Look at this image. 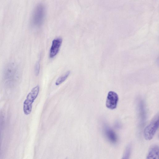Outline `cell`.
Segmentation results:
<instances>
[{
  "label": "cell",
  "mask_w": 159,
  "mask_h": 159,
  "mask_svg": "<svg viewBox=\"0 0 159 159\" xmlns=\"http://www.w3.org/2000/svg\"><path fill=\"white\" fill-rule=\"evenodd\" d=\"M104 130L106 137L110 142L114 143L117 142V136L112 129L106 125L104 127Z\"/></svg>",
  "instance_id": "52a82bcc"
},
{
  "label": "cell",
  "mask_w": 159,
  "mask_h": 159,
  "mask_svg": "<svg viewBox=\"0 0 159 159\" xmlns=\"http://www.w3.org/2000/svg\"><path fill=\"white\" fill-rule=\"evenodd\" d=\"M45 14V10L44 6L39 4L35 8L32 17V23L34 25L40 26L43 24Z\"/></svg>",
  "instance_id": "3957f363"
},
{
  "label": "cell",
  "mask_w": 159,
  "mask_h": 159,
  "mask_svg": "<svg viewBox=\"0 0 159 159\" xmlns=\"http://www.w3.org/2000/svg\"><path fill=\"white\" fill-rule=\"evenodd\" d=\"M17 71V67L16 64L10 62L5 66L3 71V77L5 80H12L15 77Z\"/></svg>",
  "instance_id": "277c9868"
},
{
  "label": "cell",
  "mask_w": 159,
  "mask_h": 159,
  "mask_svg": "<svg viewBox=\"0 0 159 159\" xmlns=\"http://www.w3.org/2000/svg\"><path fill=\"white\" fill-rule=\"evenodd\" d=\"M39 87L37 85L33 88L28 94L23 103V111L26 115L30 114L32 111V104L37 98L39 92Z\"/></svg>",
  "instance_id": "6da1fadb"
},
{
  "label": "cell",
  "mask_w": 159,
  "mask_h": 159,
  "mask_svg": "<svg viewBox=\"0 0 159 159\" xmlns=\"http://www.w3.org/2000/svg\"><path fill=\"white\" fill-rule=\"evenodd\" d=\"M159 147L157 145H154L150 147L149 150L147 159H157L158 157Z\"/></svg>",
  "instance_id": "ba28073f"
},
{
  "label": "cell",
  "mask_w": 159,
  "mask_h": 159,
  "mask_svg": "<svg viewBox=\"0 0 159 159\" xmlns=\"http://www.w3.org/2000/svg\"><path fill=\"white\" fill-rule=\"evenodd\" d=\"M70 73V71H68L64 74L59 77L57 80L55 84L56 85H58L62 84L67 78Z\"/></svg>",
  "instance_id": "9c48e42d"
},
{
  "label": "cell",
  "mask_w": 159,
  "mask_h": 159,
  "mask_svg": "<svg viewBox=\"0 0 159 159\" xmlns=\"http://www.w3.org/2000/svg\"><path fill=\"white\" fill-rule=\"evenodd\" d=\"M62 42L61 38L59 37L53 40L50 50L49 57L52 58L58 53Z\"/></svg>",
  "instance_id": "8992f818"
},
{
  "label": "cell",
  "mask_w": 159,
  "mask_h": 159,
  "mask_svg": "<svg viewBox=\"0 0 159 159\" xmlns=\"http://www.w3.org/2000/svg\"><path fill=\"white\" fill-rule=\"evenodd\" d=\"M159 126V114L157 113L149 123L145 127L143 136L147 140L152 139L155 134Z\"/></svg>",
  "instance_id": "7a4b0ae2"
},
{
  "label": "cell",
  "mask_w": 159,
  "mask_h": 159,
  "mask_svg": "<svg viewBox=\"0 0 159 159\" xmlns=\"http://www.w3.org/2000/svg\"><path fill=\"white\" fill-rule=\"evenodd\" d=\"M40 63L39 61L37 62L36 63L35 66L34 68V71L35 75H38L40 70Z\"/></svg>",
  "instance_id": "8fae6325"
},
{
  "label": "cell",
  "mask_w": 159,
  "mask_h": 159,
  "mask_svg": "<svg viewBox=\"0 0 159 159\" xmlns=\"http://www.w3.org/2000/svg\"><path fill=\"white\" fill-rule=\"evenodd\" d=\"M131 150V146L130 144L128 145L126 147L123 154V159H128L130 156Z\"/></svg>",
  "instance_id": "30bf717a"
},
{
  "label": "cell",
  "mask_w": 159,
  "mask_h": 159,
  "mask_svg": "<svg viewBox=\"0 0 159 159\" xmlns=\"http://www.w3.org/2000/svg\"><path fill=\"white\" fill-rule=\"evenodd\" d=\"M118 100L119 97L117 94L114 91H110L108 93L106 106L109 109H114L117 107Z\"/></svg>",
  "instance_id": "5b68a950"
}]
</instances>
